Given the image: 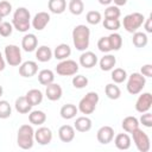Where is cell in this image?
Returning <instances> with one entry per match:
<instances>
[{"mask_svg":"<svg viewBox=\"0 0 152 152\" xmlns=\"http://www.w3.org/2000/svg\"><path fill=\"white\" fill-rule=\"evenodd\" d=\"M72 42L78 51H86L90 42V30L86 25H76L72 30Z\"/></svg>","mask_w":152,"mask_h":152,"instance_id":"obj_1","label":"cell"},{"mask_svg":"<svg viewBox=\"0 0 152 152\" xmlns=\"http://www.w3.org/2000/svg\"><path fill=\"white\" fill-rule=\"evenodd\" d=\"M13 27L19 32L28 31L31 26V14L26 7H18L14 11L13 19H12Z\"/></svg>","mask_w":152,"mask_h":152,"instance_id":"obj_2","label":"cell"},{"mask_svg":"<svg viewBox=\"0 0 152 152\" xmlns=\"http://www.w3.org/2000/svg\"><path fill=\"white\" fill-rule=\"evenodd\" d=\"M34 131L31 125H21L17 134V144L23 150H30L33 146Z\"/></svg>","mask_w":152,"mask_h":152,"instance_id":"obj_3","label":"cell"},{"mask_svg":"<svg viewBox=\"0 0 152 152\" xmlns=\"http://www.w3.org/2000/svg\"><path fill=\"white\" fill-rule=\"evenodd\" d=\"M97 102H99V94L96 91H89L81 99L77 108L82 114H91L95 110Z\"/></svg>","mask_w":152,"mask_h":152,"instance_id":"obj_4","label":"cell"},{"mask_svg":"<svg viewBox=\"0 0 152 152\" xmlns=\"http://www.w3.org/2000/svg\"><path fill=\"white\" fill-rule=\"evenodd\" d=\"M144 21H145V17L141 13L133 12V13H129V14H127V15L124 17L122 25H124V28L127 32L134 33L144 24Z\"/></svg>","mask_w":152,"mask_h":152,"instance_id":"obj_5","label":"cell"},{"mask_svg":"<svg viewBox=\"0 0 152 152\" xmlns=\"http://www.w3.org/2000/svg\"><path fill=\"white\" fill-rule=\"evenodd\" d=\"M146 84V78L144 75H141L140 72H133L132 75L128 76V81H127V91L132 95H137L139 94L144 87Z\"/></svg>","mask_w":152,"mask_h":152,"instance_id":"obj_6","label":"cell"},{"mask_svg":"<svg viewBox=\"0 0 152 152\" xmlns=\"http://www.w3.org/2000/svg\"><path fill=\"white\" fill-rule=\"evenodd\" d=\"M131 134L133 137V141H134L135 147H137L138 151H140V152H148L150 151V147H151L150 138L142 129L137 128Z\"/></svg>","mask_w":152,"mask_h":152,"instance_id":"obj_7","label":"cell"},{"mask_svg":"<svg viewBox=\"0 0 152 152\" xmlns=\"http://www.w3.org/2000/svg\"><path fill=\"white\" fill-rule=\"evenodd\" d=\"M5 58L11 66H18L21 64V51L20 48L14 44L5 46Z\"/></svg>","mask_w":152,"mask_h":152,"instance_id":"obj_8","label":"cell"},{"mask_svg":"<svg viewBox=\"0 0 152 152\" xmlns=\"http://www.w3.org/2000/svg\"><path fill=\"white\" fill-rule=\"evenodd\" d=\"M78 71V64L72 59H63L56 66V72L61 76H72Z\"/></svg>","mask_w":152,"mask_h":152,"instance_id":"obj_9","label":"cell"},{"mask_svg":"<svg viewBox=\"0 0 152 152\" xmlns=\"http://www.w3.org/2000/svg\"><path fill=\"white\" fill-rule=\"evenodd\" d=\"M152 106V95L151 93H142L139 95L137 102H135V110L139 113L148 112Z\"/></svg>","mask_w":152,"mask_h":152,"instance_id":"obj_10","label":"cell"},{"mask_svg":"<svg viewBox=\"0 0 152 152\" xmlns=\"http://www.w3.org/2000/svg\"><path fill=\"white\" fill-rule=\"evenodd\" d=\"M34 140L39 145H49L52 140V132L49 127H39L34 132Z\"/></svg>","mask_w":152,"mask_h":152,"instance_id":"obj_11","label":"cell"},{"mask_svg":"<svg viewBox=\"0 0 152 152\" xmlns=\"http://www.w3.org/2000/svg\"><path fill=\"white\" fill-rule=\"evenodd\" d=\"M49 21H50V14L48 12H38L33 17V19L31 21V25L34 30L42 31V30L45 28V26L49 24Z\"/></svg>","mask_w":152,"mask_h":152,"instance_id":"obj_12","label":"cell"},{"mask_svg":"<svg viewBox=\"0 0 152 152\" xmlns=\"http://www.w3.org/2000/svg\"><path fill=\"white\" fill-rule=\"evenodd\" d=\"M38 72V64L33 61H26L19 65V75L23 77H32Z\"/></svg>","mask_w":152,"mask_h":152,"instance_id":"obj_13","label":"cell"},{"mask_svg":"<svg viewBox=\"0 0 152 152\" xmlns=\"http://www.w3.org/2000/svg\"><path fill=\"white\" fill-rule=\"evenodd\" d=\"M96 138H97V141L102 145H107L109 144L113 138H114V129L113 127L110 126H102L97 133H96Z\"/></svg>","mask_w":152,"mask_h":152,"instance_id":"obj_14","label":"cell"},{"mask_svg":"<svg viewBox=\"0 0 152 152\" xmlns=\"http://www.w3.org/2000/svg\"><path fill=\"white\" fill-rule=\"evenodd\" d=\"M37 45H38V39L33 33H27L21 39V48L26 52L34 51L37 49Z\"/></svg>","mask_w":152,"mask_h":152,"instance_id":"obj_15","label":"cell"},{"mask_svg":"<svg viewBox=\"0 0 152 152\" xmlns=\"http://www.w3.org/2000/svg\"><path fill=\"white\" fill-rule=\"evenodd\" d=\"M63 90L62 87L57 83H50L46 86V90H45V95L50 101H58L62 97Z\"/></svg>","mask_w":152,"mask_h":152,"instance_id":"obj_16","label":"cell"},{"mask_svg":"<svg viewBox=\"0 0 152 152\" xmlns=\"http://www.w3.org/2000/svg\"><path fill=\"white\" fill-rule=\"evenodd\" d=\"M96 63H97V56L91 51H84L80 56V64L86 69H90L95 66Z\"/></svg>","mask_w":152,"mask_h":152,"instance_id":"obj_17","label":"cell"},{"mask_svg":"<svg viewBox=\"0 0 152 152\" xmlns=\"http://www.w3.org/2000/svg\"><path fill=\"white\" fill-rule=\"evenodd\" d=\"M58 137L63 142H70L75 138V128L70 125H63L58 129Z\"/></svg>","mask_w":152,"mask_h":152,"instance_id":"obj_18","label":"cell"},{"mask_svg":"<svg viewBox=\"0 0 152 152\" xmlns=\"http://www.w3.org/2000/svg\"><path fill=\"white\" fill-rule=\"evenodd\" d=\"M113 139H114V144H115L116 148H119V150L125 151L131 147V137L127 133H119Z\"/></svg>","mask_w":152,"mask_h":152,"instance_id":"obj_19","label":"cell"},{"mask_svg":"<svg viewBox=\"0 0 152 152\" xmlns=\"http://www.w3.org/2000/svg\"><path fill=\"white\" fill-rule=\"evenodd\" d=\"M53 57L56 59H59V61H63V59H66L70 55H71V48L68 45V44H59L55 48L53 52H52Z\"/></svg>","mask_w":152,"mask_h":152,"instance_id":"obj_20","label":"cell"},{"mask_svg":"<svg viewBox=\"0 0 152 152\" xmlns=\"http://www.w3.org/2000/svg\"><path fill=\"white\" fill-rule=\"evenodd\" d=\"M91 125H93V124H91V120H90L88 116H78V118L76 119L75 124H74V128H75L76 131H78V132L84 133V132L90 131Z\"/></svg>","mask_w":152,"mask_h":152,"instance_id":"obj_21","label":"cell"},{"mask_svg":"<svg viewBox=\"0 0 152 152\" xmlns=\"http://www.w3.org/2000/svg\"><path fill=\"white\" fill-rule=\"evenodd\" d=\"M99 64H100V69H101V70H103V71H109V70H112V69L115 66V64H116V58H115L113 55L107 53V55H104V56L100 59Z\"/></svg>","mask_w":152,"mask_h":152,"instance_id":"obj_22","label":"cell"},{"mask_svg":"<svg viewBox=\"0 0 152 152\" xmlns=\"http://www.w3.org/2000/svg\"><path fill=\"white\" fill-rule=\"evenodd\" d=\"M25 97L28 101V103L33 107V106H37V104L42 103V101H43V93L39 89H31V90H28L26 93Z\"/></svg>","mask_w":152,"mask_h":152,"instance_id":"obj_23","label":"cell"},{"mask_svg":"<svg viewBox=\"0 0 152 152\" xmlns=\"http://www.w3.org/2000/svg\"><path fill=\"white\" fill-rule=\"evenodd\" d=\"M77 112H78V108H77L75 104H72V103H66V104L62 106V108H61V110H59V114H61V116H62L63 119L70 120V119H72V118L76 116Z\"/></svg>","mask_w":152,"mask_h":152,"instance_id":"obj_24","label":"cell"},{"mask_svg":"<svg viewBox=\"0 0 152 152\" xmlns=\"http://www.w3.org/2000/svg\"><path fill=\"white\" fill-rule=\"evenodd\" d=\"M122 128L125 132L127 133H132L133 131H135L137 128H139V120L135 118V116H126L124 120H122V124H121Z\"/></svg>","mask_w":152,"mask_h":152,"instance_id":"obj_25","label":"cell"},{"mask_svg":"<svg viewBox=\"0 0 152 152\" xmlns=\"http://www.w3.org/2000/svg\"><path fill=\"white\" fill-rule=\"evenodd\" d=\"M48 8L51 13L55 14H62L66 8V1L65 0H49Z\"/></svg>","mask_w":152,"mask_h":152,"instance_id":"obj_26","label":"cell"},{"mask_svg":"<svg viewBox=\"0 0 152 152\" xmlns=\"http://www.w3.org/2000/svg\"><path fill=\"white\" fill-rule=\"evenodd\" d=\"M52 51H51V49L49 48V46H46V45H42V46H39L38 49H37V51H36V58L39 61V62H43V63H45V62H49L51 58H52Z\"/></svg>","mask_w":152,"mask_h":152,"instance_id":"obj_27","label":"cell"},{"mask_svg":"<svg viewBox=\"0 0 152 152\" xmlns=\"http://www.w3.org/2000/svg\"><path fill=\"white\" fill-rule=\"evenodd\" d=\"M14 107H15V110L20 114H27L31 112V108H32V106L28 103V101L26 100L25 96H19L15 100Z\"/></svg>","mask_w":152,"mask_h":152,"instance_id":"obj_28","label":"cell"},{"mask_svg":"<svg viewBox=\"0 0 152 152\" xmlns=\"http://www.w3.org/2000/svg\"><path fill=\"white\" fill-rule=\"evenodd\" d=\"M28 121L32 125L40 126L46 121V114L43 110H31L28 114Z\"/></svg>","mask_w":152,"mask_h":152,"instance_id":"obj_29","label":"cell"},{"mask_svg":"<svg viewBox=\"0 0 152 152\" xmlns=\"http://www.w3.org/2000/svg\"><path fill=\"white\" fill-rule=\"evenodd\" d=\"M53 80H55V74L50 69H43L38 72V81L43 86H48L52 83Z\"/></svg>","mask_w":152,"mask_h":152,"instance_id":"obj_30","label":"cell"},{"mask_svg":"<svg viewBox=\"0 0 152 152\" xmlns=\"http://www.w3.org/2000/svg\"><path fill=\"white\" fill-rule=\"evenodd\" d=\"M147 42H148V38H147V34L144 33V32H138L135 31L133 33V38H132V43L135 48H145L147 45Z\"/></svg>","mask_w":152,"mask_h":152,"instance_id":"obj_31","label":"cell"},{"mask_svg":"<svg viewBox=\"0 0 152 152\" xmlns=\"http://www.w3.org/2000/svg\"><path fill=\"white\" fill-rule=\"evenodd\" d=\"M104 93L108 99L110 100H118L121 96V90L115 83H108L104 87Z\"/></svg>","mask_w":152,"mask_h":152,"instance_id":"obj_32","label":"cell"},{"mask_svg":"<svg viewBox=\"0 0 152 152\" xmlns=\"http://www.w3.org/2000/svg\"><path fill=\"white\" fill-rule=\"evenodd\" d=\"M68 8H69V11H70L71 14L80 15L84 11V4H83L82 0H70Z\"/></svg>","mask_w":152,"mask_h":152,"instance_id":"obj_33","label":"cell"},{"mask_svg":"<svg viewBox=\"0 0 152 152\" xmlns=\"http://www.w3.org/2000/svg\"><path fill=\"white\" fill-rule=\"evenodd\" d=\"M112 80L114 83H122L127 80V72L125 69L122 68H115L113 71H112Z\"/></svg>","mask_w":152,"mask_h":152,"instance_id":"obj_34","label":"cell"},{"mask_svg":"<svg viewBox=\"0 0 152 152\" xmlns=\"http://www.w3.org/2000/svg\"><path fill=\"white\" fill-rule=\"evenodd\" d=\"M108 38H109V43H110L112 50L118 51V50L121 49V46H122V38H121V36H120L119 33L114 32V33L109 34Z\"/></svg>","mask_w":152,"mask_h":152,"instance_id":"obj_35","label":"cell"},{"mask_svg":"<svg viewBox=\"0 0 152 152\" xmlns=\"http://www.w3.org/2000/svg\"><path fill=\"white\" fill-rule=\"evenodd\" d=\"M12 114V107L8 101L0 100V119H7Z\"/></svg>","mask_w":152,"mask_h":152,"instance_id":"obj_36","label":"cell"},{"mask_svg":"<svg viewBox=\"0 0 152 152\" xmlns=\"http://www.w3.org/2000/svg\"><path fill=\"white\" fill-rule=\"evenodd\" d=\"M121 15L120 8L119 6H108L104 10V18H109V19H119Z\"/></svg>","mask_w":152,"mask_h":152,"instance_id":"obj_37","label":"cell"},{"mask_svg":"<svg viewBox=\"0 0 152 152\" xmlns=\"http://www.w3.org/2000/svg\"><path fill=\"white\" fill-rule=\"evenodd\" d=\"M103 27L109 30V31H116L120 28L121 23L119 19H109V18H104L103 19Z\"/></svg>","mask_w":152,"mask_h":152,"instance_id":"obj_38","label":"cell"},{"mask_svg":"<svg viewBox=\"0 0 152 152\" xmlns=\"http://www.w3.org/2000/svg\"><path fill=\"white\" fill-rule=\"evenodd\" d=\"M86 20L90 25H97L101 21V13L99 11H89L86 15Z\"/></svg>","mask_w":152,"mask_h":152,"instance_id":"obj_39","label":"cell"},{"mask_svg":"<svg viewBox=\"0 0 152 152\" xmlns=\"http://www.w3.org/2000/svg\"><path fill=\"white\" fill-rule=\"evenodd\" d=\"M72 86L77 89H82L88 86V78L83 75H76L72 77Z\"/></svg>","mask_w":152,"mask_h":152,"instance_id":"obj_40","label":"cell"},{"mask_svg":"<svg viewBox=\"0 0 152 152\" xmlns=\"http://www.w3.org/2000/svg\"><path fill=\"white\" fill-rule=\"evenodd\" d=\"M97 48L101 52H109L112 51V48H110V43H109V38L108 37H101L99 40H97Z\"/></svg>","mask_w":152,"mask_h":152,"instance_id":"obj_41","label":"cell"},{"mask_svg":"<svg viewBox=\"0 0 152 152\" xmlns=\"http://www.w3.org/2000/svg\"><path fill=\"white\" fill-rule=\"evenodd\" d=\"M12 31H13V25L7 23V21H1L0 23V36L6 38V37H10L12 34Z\"/></svg>","mask_w":152,"mask_h":152,"instance_id":"obj_42","label":"cell"},{"mask_svg":"<svg viewBox=\"0 0 152 152\" xmlns=\"http://www.w3.org/2000/svg\"><path fill=\"white\" fill-rule=\"evenodd\" d=\"M12 11V5L6 1V0H2L0 1V15L4 18V17H7Z\"/></svg>","mask_w":152,"mask_h":152,"instance_id":"obj_43","label":"cell"},{"mask_svg":"<svg viewBox=\"0 0 152 152\" xmlns=\"http://www.w3.org/2000/svg\"><path fill=\"white\" fill-rule=\"evenodd\" d=\"M142 115L140 116V124H142V126L145 127H152V114L150 112H145L141 113Z\"/></svg>","mask_w":152,"mask_h":152,"instance_id":"obj_44","label":"cell"},{"mask_svg":"<svg viewBox=\"0 0 152 152\" xmlns=\"http://www.w3.org/2000/svg\"><path fill=\"white\" fill-rule=\"evenodd\" d=\"M141 75H144L145 77H151L152 76V65L151 64H145L141 66V70H140Z\"/></svg>","mask_w":152,"mask_h":152,"instance_id":"obj_45","label":"cell"},{"mask_svg":"<svg viewBox=\"0 0 152 152\" xmlns=\"http://www.w3.org/2000/svg\"><path fill=\"white\" fill-rule=\"evenodd\" d=\"M142 25H144V27H145V30H146L147 33H151L152 32V19H151V15L145 19V21H144Z\"/></svg>","mask_w":152,"mask_h":152,"instance_id":"obj_46","label":"cell"},{"mask_svg":"<svg viewBox=\"0 0 152 152\" xmlns=\"http://www.w3.org/2000/svg\"><path fill=\"white\" fill-rule=\"evenodd\" d=\"M112 1H114L115 6H124L127 4V0H112Z\"/></svg>","mask_w":152,"mask_h":152,"instance_id":"obj_47","label":"cell"},{"mask_svg":"<svg viewBox=\"0 0 152 152\" xmlns=\"http://www.w3.org/2000/svg\"><path fill=\"white\" fill-rule=\"evenodd\" d=\"M4 69H5V59H4V57L0 52V71H2Z\"/></svg>","mask_w":152,"mask_h":152,"instance_id":"obj_48","label":"cell"},{"mask_svg":"<svg viewBox=\"0 0 152 152\" xmlns=\"http://www.w3.org/2000/svg\"><path fill=\"white\" fill-rule=\"evenodd\" d=\"M99 2H100L101 5H106V6H108V5L112 2V0H99Z\"/></svg>","mask_w":152,"mask_h":152,"instance_id":"obj_49","label":"cell"},{"mask_svg":"<svg viewBox=\"0 0 152 152\" xmlns=\"http://www.w3.org/2000/svg\"><path fill=\"white\" fill-rule=\"evenodd\" d=\"M2 94H4V89H2V87L0 86V97L2 96Z\"/></svg>","mask_w":152,"mask_h":152,"instance_id":"obj_50","label":"cell"},{"mask_svg":"<svg viewBox=\"0 0 152 152\" xmlns=\"http://www.w3.org/2000/svg\"><path fill=\"white\" fill-rule=\"evenodd\" d=\"M1 21H2V17L0 15V23H1Z\"/></svg>","mask_w":152,"mask_h":152,"instance_id":"obj_51","label":"cell"}]
</instances>
